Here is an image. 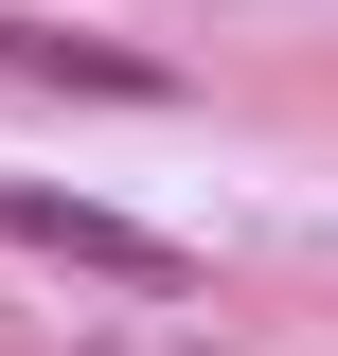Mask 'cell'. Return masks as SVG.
Segmentation results:
<instances>
[{
  "instance_id": "1",
  "label": "cell",
  "mask_w": 338,
  "mask_h": 356,
  "mask_svg": "<svg viewBox=\"0 0 338 356\" xmlns=\"http://www.w3.org/2000/svg\"><path fill=\"white\" fill-rule=\"evenodd\" d=\"M0 250L72 267V285H125V303H196V285H214V267L178 250V232L107 214V196H54V178H0Z\"/></svg>"
},
{
  "instance_id": "2",
  "label": "cell",
  "mask_w": 338,
  "mask_h": 356,
  "mask_svg": "<svg viewBox=\"0 0 338 356\" xmlns=\"http://www.w3.org/2000/svg\"><path fill=\"white\" fill-rule=\"evenodd\" d=\"M0 72H18V89H72V107H196V72H178V54L89 36V18H18V0H0Z\"/></svg>"
},
{
  "instance_id": "3",
  "label": "cell",
  "mask_w": 338,
  "mask_h": 356,
  "mask_svg": "<svg viewBox=\"0 0 338 356\" xmlns=\"http://www.w3.org/2000/svg\"><path fill=\"white\" fill-rule=\"evenodd\" d=\"M89 356H143V339H89Z\"/></svg>"
}]
</instances>
